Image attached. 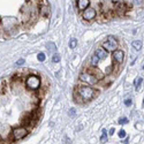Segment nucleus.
<instances>
[{"label": "nucleus", "mask_w": 144, "mask_h": 144, "mask_svg": "<svg viewBox=\"0 0 144 144\" xmlns=\"http://www.w3.org/2000/svg\"><path fill=\"white\" fill-rule=\"evenodd\" d=\"M123 57H125V54L121 50H116V51H114V53H113V59L118 63H121L122 61H123Z\"/></svg>", "instance_id": "obj_7"}, {"label": "nucleus", "mask_w": 144, "mask_h": 144, "mask_svg": "<svg viewBox=\"0 0 144 144\" xmlns=\"http://www.w3.org/2000/svg\"><path fill=\"white\" fill-rule=\"evenodd\" d=\"M95 54L98 57V59H105V58H107V52L105 51L104 49H97L95 52Z\"/></svg>", "instance_id": "obj_8"}, {"label": "nucleus", "mask_w": 144, "mask_h": 144, "mask_svg": "<svg viewBox=\"0 0 144 144\" xmlns=\"http://www.w3.org/2000/svg\"><path fill=\"white\" fill-rule=\"evenodd\" d=\"M119 137L120 138H123V137H126V132H125L123 129H121L119 132Z\"/></svg>", "instance_id": "obj_19"}, {"label": "nucleus", "mask_w": 144, "mask_h": 144, "mask_svg": "<svg viewBox=\"0 0 144 144\" xmlns=\"http://www.w3.org/2000/svg\"><path fill=\"white\" fill-rule=\"evenodd\" d=\"M119 44L118 42H116V39L114 38V37H107V41L103 43V49L105 50L106 52H111V51H116V49H118Z\"/></svg>", "instance_id": "obj_1"}, {"label": "nucleus", "mask_w": 144, "mask_h": 144, "mask_svg": "<svg viewBox=\"0 0 144 144\" xmlns=\"http://www.w3.org/2000/svg\"><path fill=\"white\" fill-rule=\"evenodd\" d=\"M69 115H70V116L75 115V110H74V108H70V111H69Z\"/></svg>", "instance_id": "obj_23"}, {"label": "nucleus", "mask_w": 144, "mask_h": 144, "mask_svg": "<svg viewBox=\"0 0 144 144\" xmlns=\"http://www.w3.org/2000/svg\"><path fill=\"white\" fill-rule=\"evenodd\" d=\"M114 132H115V130H114V128H111V130H110V135L112 136V135L114 134Z\"/></svg>", "instance_id": "obj_25"}, {"label": "nucleus", "mask_w": 144, "mask_h": 144, "mask_svg": "<svg viewBox=\"0 0 144 144\" xmlns=\"http://www.w3.org/2000/svg\"><path fill=\"white\" fill-rule=\"evenodd\" d=\"M42 13H43V15H46L47 14V8L43 7V8H42Z\"/></svg>", "instance_id": "obj_24"}, {"label": "nucleus", "mask_w": 144, "mask_h": 144, "mask_svg": "<svg viewBox=\"0 0 144 144\" xmlns=\"http://www.w3.org/2000/svg\"><path fill=\"white\" fill-rule=\"evenodd\" d=\"M133 47H134L135 50H141V47H142V42L141 41H134L133 42Z\"/></svg>", "instance_id": "obj_11"}, {"label": "nucleus", "mask_w": 144, "mask_h": 144, "mask_svg": "<svg viewBox=\"0 0 144 144\" xmlns=\"http://www.w3.org/2000/svg\"><path fill=\"white\" fill-rule=\"evenodd\" d=\"M52 61H53V62H59V61H60V55L59 54H54V55H53V58H52Z\"/></svg>", "instance_id": "obj_17"}, {"label": "nucleus", "mask_w": 144, "mask_h": 144, "mask_svg": "<svg viewBox=\"0 0 144 144\" xmlns=\"http://www.w3.org/2000/svg\"><path fill=\"white\" fill-rule=\"evenodd\" d=\"M127 122H128L127 118H120L119 119V123H121V125H125V123H127Z\"/></svg>", "instance_id": "obj_20"}, {"label": "nucleus", "mask_w": 144, "mask_h": 144, "mask_svg": "<svg viewBox=\"0 0 144 144\" xmlns=\"http://www.w3.org/2000/svg\"><path fill=\"white\" fill-rule=\"evenodd\" d=\"M80 80L85 82V83H89V84H96L98 82V77L95 76L91 73H82L81 75H80Z\"/></svg>", "instance_id": "obj_4"}, {"label": "nucleus", "mask_w": 144, "mask_h": 144, "mask_svg": "<svg viewBox=\"0 0 144 144\" xmlns=\"http://www.w3.org/2000/svg\"><path fill=\"white\" fill-rule=\"evenodd\" d=\"M46 46L49 47V51H54V50H57V46H55L53 43H47Z\"/></svg>", "instance_id": "obj_16"}, {"label": "nucleus", "mask_w": 144, "mask_h": 144, "mask_svg": "<svg viewBox=\"0 0 144 144\" xmlns=\"http://www.w3.org/2000/svg\"><path fill=\"white\" fill-rule=\"evenodd\" d=\"M98 62H99V59H98V57H97L96 54H93L92 58H91V63H92V66H97Z\"/></svg>", "instance_id": "obj_14"}, {"label": "nucleus", "mask_w": 144, "mask_h": 144, "mask_svg": "<svg viewBox=\"0 0 144 144\" xmlns=\"http://www.w3.org/2000/svg\"><path fill=\"white\" fill-rule=\"evenodd\" d=\"M132 98H127L126 100H125V104H126V106H132Z\"/></svg>", "instance_id": "obj_21"}, {"label": "nucleus", "mask_w": 144, "mask_h": 144, "mask_svg": "<svg viewBox=\"0 0 144 144\" xmlns=\"http://www.w3.org/2000/svg\"><path fill=\"white\" fill-rule=\"evenodd\" d=\"M23 63H24V59H20V60L16 61V65L17 66H21V65H23Z\"/></svg>", "instance_id": "obj_22"}, {"label": "nucleus", "mask_w": 144, "mask_h": 144, "mask_svg": "<svg viewBox=\"0 0 144 144\" xmlns=\"http://www.w3.org/2000/svg\"><path fill=\"white\" fill-rule=\"evenodd\" d=\"M100 141H102V143H105L106 141H107V133H106V129L102 130V137H100Z\"/></svg>", "instance_id": "obj_13"}, {"label": "nucleus", "mask_w": 144, "mask_h": 144, "mask_svg": "<svg viewBox=\"0 0 144 144\" xmlns=\"http://www.w3.org/2000/svg\"><path fill=\"white\" fill-rule=\"evenodd\" d=\"M37 59L39 61H44L45 60V54L44 53H38V55H37Z\"/></svg>", "instance_id": "obj_18"}, {"label": "nucleus", "mask_w": 144, "mask_h": 144, "mask_svg": "<svg viewBox=\"0 0 144 144\" xmlns=\"http://www.w3.org/2000/svg\"><path fill=\"white\" fill-rule=\"evenodd\" d=\"M96 17V10L93 8H87L83 12V18L87 21H91L92 18Z\"/></svg>", "instance_id": "obj_6"}, {"label": "nucleus", "mask_w": 144, "mask_h": 144, "mask_svg": "<svg viewBox=\"0 0 144 144\" xmlns=\"http://www.w3.org/2000/svg\"><path fill=\"white\" fill-rule=\"evenodd\" d=\"M89 4H90L89 0H78V1H77V7H78V9L83 10V9L88 8Z\"/></svg>", "instance_id": "obj_9"}, {"label": "nucleus", "mask_w": 144, "mask_h": 144, "mask_svg": "<svg viewBox=\"0 0 144 144\" xmlns=\"http://www.w3.org/2000/svg\"><path fill=\"white\" fill-rule=\"evenodd\" d=\"M28 134V130L24 127H17L13 130V138L14 140H21V138L25 137Z\"/></svg>", "instance_id": "obj_5"}, {"label": "nucleus", "mask_w": 144, "mask_h": 144, "mask_svg": "<svg viewBox=\"0 0 144 144\" xmlns=\"http://www.w3.org/2000/svg\"><path fill=\"white\" fill-rule=\"evenodd\" d=\"M142 82H143V78H142V77H138V78L135 80V89H136V90L140 89V87H141V84H142Z\"/></svg>", "instance_id": "obj_12"}, {"label": "nucleus", "mask_w": 144, "mask_h": 144, "mask_svg": "<svg viewBox=\"0 0 144 144\" xmlns=\"http://www.w3.org/2000/svg\"><path fill=\"white\" fill-rule=\"evenodd\" d=\"M76 45H77L76 39H75V38L70 39V42H69V47H70V49H75V47H76Z\"/></svg>", "instance_id": "obj_15"}, {"label": "nucleus", "mask_w": 144, "mask_h": 144, "mask_svg": "<svg viewBox=\"0 0 144 144\" xmlns=\"http://www.w3.org/2000/svg\"><path fill=\"white\" fill-rule=\"evenodd\" d=\"M25 83H27V87H28L29 89L36 90V89H38L39 85H41V78L36 75H30L28 78H27Z\"/></svg>", "instance_id": "obj_2"}, {"label": "nucleus", "mask_w": 144, "mask_h": 144, "mask_svg": "<svg viewBox=\"0 0 144 144\" xmlns=\"http://www.w3.org/2000/svg\"><path fill=\"white\" fill-rule=\"evenodd\" d=\"M143 68H144V67H143Z\"/></svg>", "instance_id": "obj_26"}, {"label": "nucleus", "mask_w": 144, "mask_h": 144, "mask_svg": "<svg viewBox=\"0 0 144 144\" xmlns=\"http://www.w3.org/2000/svg\"><path fill=\"white\" fill-rule=\"evenodd\" d=\"M93 89L90 87H80L78 88V95L83 98L84 100H89L93 96Z\"/></svg>", "instance_id": "obj_3"}, {"label": "nucleus", "mask_w": 144, "mask_h": 144, "mask_svg": "<svg viewBox=\"0 0 144 144\" xmlns=\"http://www.w3.org/2000/svg\"><path fill=\"white\" fill-rule=\"evenodd\" d=\"M116 10H118L119 14H122V13L126 12V4L125 2H120L118 5V7H116Z\"/></svg>", "instance_id": "obj_10"}]
</instances>
